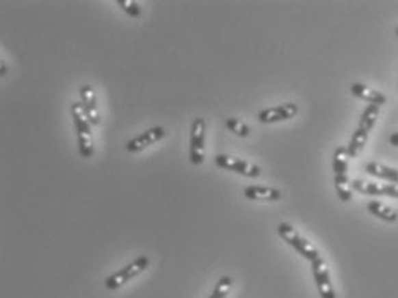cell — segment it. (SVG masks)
<instances>
[{
  "label": "cell",
  "instance_id": "cell-1",
  "mask_svg": "<svg viewBox=\"0 0 398 298\" xmlns=\"http://www.w3.org/2000/svg\"><path fill=\"white\" fill-rule=\"evenodd\" d=\"M71 116L75 121L76 135H78L79 155L83 159H90L94 155V135H92V122L83 109L81 102L71 104Z\"/></svg>",
  "mask_w": 398,
  "mask_h": 298
},
{
  "label": "cell",
  "instance_id": "cell-2",
  "mask_svg": "<svg viewBox=\"0 0 398 298\" xmlns=\"http://www.w3.org/2000/svg\"><path fill=\"white\" fill-rule=\"evenodd\" d=\"M377 116H380V105L369 104L366 107V111L362 112V118H360L359 126H357V130L354 131V137H351L350 145L347 147L350 159L357 157V155L362 152V148L366 147L371 130H373L374 124H376V121H377Z\"/></svg>",
  "mask_w": 398,
  "mask_h": 298
},
{
  "label": "cell",
  "instance_id": "cell-3",
  "mask_svg": "<svg viewBox=\"0 0 398 298\" xmlns=\"http://www.w3.org/2000/svg\"><path fill=\"white\" fill-rule=\"evenodd\" d=\"M348 161L350 155L345 147H338L333 155V171H334V188L336 195L341 202H350L351 198V185L348 181Z\"/></svg>",
  "mask_w": 398,
  "mask_h": 298
},
{
  "label": "cell",
  "instance_id": "cell-4",
  "mask_svg": "<svg viewBox=\"0 0 398 298\" xmlns=\"http://www.w3.org/2000/svg\"><path fill=\"white\" fill-rule=\"evenodd\" d=\"M278 234H280V236L283 238V240L287 241L290 247H293L295 250H297L298 254L304 257V259H307L313 262V260L319 259L321 257L319 250H317V248L314 247V245L310 243L307 238L302 236V234L298 233V231L295 230L293 226H290L288 223H281L280 226H278Z\"/></svg>",
  "mask_w": 398,
  "mask_h": 298
},
{
  "label": "cell",
  "instance_id": "cell-5",
  "mask_svg": "<svg viewBox=\"0 0 398 298\" xmlns=\"http://www.w3.org/2000/svg\"><path fill=\"white\" fill-rule=\"evenodd\" d=\"M148 264H150V260H148L147 255H140V257H137L131 264L122 267L121 271L114 273L112 276H109L107 280H105V288H109V290H118V288L124 286L129 280L140 276V274L147 269Z\"/></svg>",
  "mask_w": 398,
  "mask_h": 298
},
{
  "label": "cell",
  "instance_id": "cell-6",
  "mask_svg": "<svg viewBox=\"0 0 398 298\" xmlns=\"http://www.w3.org/2000/svg\"><path fill=\"white\" fill-rule=\"evenodd\" d=\"M214 161L217 167L226 169V171H233V173L241 174V176H245V178L261 176V167L255 164H250V162L243 161V159L231 157V155H226V154H219V155H215Z\"/></svg>",
  "mask_w": 398,
  "mask_h": 298
},
{
  "label": "cell",
  "instance_id": "cell-7",
  "mask_svg": "<svg viewBox=\"0 0 398 298\" xmlns=\"http://www.w3.org/2000/svg\"><path fill=\"white\" fill-rule=\"evenodd\" d=\"M205 159V119L195 118L191 122L190 138V161L191 164L200 165Z\"/></svg>",
  "mask_w": 398,
  "mask_h": 298
},
{
  "label": "cell",
  "instance_id": "cell-8",
  "mask_svg": "<svg viewBox=\"0 0 398 298\" xmlns=\"http://www.w3.org/2000/svg\"><path fill=\"white\" fill-rule=\"evenodd\" d=\"M313 274H314V280H316L321 298H336V293H334L333 283H331V277H330V269H328L323 257L313 260Z\"/></svg>",
  "mask_w": 398,
  "mask_h": 298
},
{
  "label": "cell",
  "instance_id": "cell-9",
  "mask_svg": "<svg viewBox=\"0 0 398 298\" xmlns=\"http://www.w3.org/2000/svg\"><path fill=\"white\" fill-rule=\"evenodd\" d=\"M164 137H165L164 128H162V126H154L150 130L144 131L142 135H138V137H135L133 140H129L128 144H126V150H128L129 154H137V152H142L144 148L157 144V141L162 140Z\"/></svg>",
  "mask_w": 398,
  "mask_h": 298
},
{
  "label": "cell",
  "instance_id": "cell-10",
  "mask_svg": "<svg viewBox=\"0 0 398 298\" xmlns=\"http://www.w3.org/2000/svg\"><path fill=\"white\" fill-rule=\"evenodd\" d=\"M351 188L359 193L369 195V197H391L398 198V185H377V183H367L362 180L351 181Z\"/></svg>",
  "mask_w": 398,
  "mask_h": 298
},
{
  "label": "cell",
  "instance_id": "cell-11",
  "mask_svg": "<svg viewBox=\"0 0 398 298\" xmlns=\"http://www.w3.org/2000/svg\"><path fill=\"white\" fill-rule=\"evenodd\" d=\"M298 112L297 104H281L278 107L264 109V111L258 112V121L264 122V124H271V122H280V121H288V119L295 118Z\"/></svg>",
  "mask_w": 398,
  "mask_h": 298
},
{
  "label": "cell",
  "instance_id": "cell-12",
  "mask_svg": "<svg viewBox=\"0 0 398 298\" xmlns=\"http://www.w3.org/2000/svg\"><path fill=\"white\" fill-rule=\"evenodd\" d=\"M79 94H81L83 109H85L86 116H88V119H90L92 126H98L101 124V114H98L97 97H95L94 87H92V85H83Z\"/></svg>",
  "mask_w": 398,
  "mask_h": 298
},
{
  "label": "cell",
  "instance_id": "cell-13",
  "mask_svg": "<svg viewBox=\"0 0 398 298\" xmlns=\"http://www.w3.org/2000/svg\"><path fill=\"white\" fill-rule=\"evenodd\" d=\"M245 197L248 200H258V202H276L281 198V191L273 187H264V185H250L245 188Z\"/></svg>",
  "mask_w": 398,
  "mask_h": 298
},
{
  "label": "cell",
  "instance_id": "cell-14",
  "mask_svg": "<svg viewBox=\"0 0 398 298\" xmlns=\"http://www.w3.org/2000/svg\"><path fill=\"white\" fill-rule=\"evenodd\" d=\"M350 92H351V95L362 98V100H366L367 104L380 105V107L383 104H386V97H384L381 92L373 90V88L362 85V83H354V85H350Z\"/></svg>",
  "mask_w": 398,
  "mask_h": 298
},
{
  "label": "cell",
  "instance_id": "cell-15",
  "mask_svg": "<svg viewBox=\"0 0 398 298\" xmlns=\"http://www.w3.org/2000/svg\"><path fill=\"white\" fill-rule=\"evenodd\" d=\"M364 169H366V173H369L371 176H376L391 185H398V169L388 167V165L380 164V162H367Z\"/></svg>",
  "mask_w": 398,
  "mask_h": 298
},
{
  "label": "cell",
  "instance_id": "cell-16",
  "mask_svg": "<svg viewBox=\"0 0 398 298\" xmlns=\"http://www.w3.org/2000/svg\"><path fill=\"white\" fill-rule=\"evenodd\" d=\"M367 211H369L373 216L386 221V223H395V221H398L397 211H395V208H391L390 205L383 204L381 200H371L369 204H367Z\"/></svg>",
  "mask_w": 398,
  "mask_h": 298
},
{
  "label": "cell",
  "instance_id": "cell-17",
  "mask_svg": "<svg viewBox=\"0 0 398 298\" xmlns=\"http://www.w3.org/2000/svg\"><path fill=\"white\" fill-rule=\"evenodd\" d=\"M231 286H233V280L230 276H223L217 281L214 291H212V295L209 298H226L230 295Z\"/></svg>",
  "mask_w": 398,
  "mask_h": 298
},
{
  "label": "cell",
  "instance_id": "cell-18",
  "mask_svg": "<svg viewBox=\"0 0 398 298\" xmlns=\"http://www.w3.org/2000/svg\"><path fill=\"white\" fill-rule=\"evenodd\" d=\"M226 128L231 131V133L237 135V137L245 138V137H248V135H250V128H248V126L238 118L226 119Z\"/></svg>",
  "mask_w": 398,
  "mask_h": 298
},
{
  "label": "cell",
  "instance_id": "cell-19",
  "mask_svg": "<svg viewBox=\"0 0 398 298\" xmlns=\"http://www.w3.org/2000/svg\"><path fill=\"white\" fill-rule=\"evenodd\" d=\"M118 5L131 18H138L142 14V8L137 2H133V0H118Z\"/></svg>",
  "mask_w": 398,
  "mask_h": 298
},
{
  "label": "cell",
  "instance_id": "cell-20",
  "mask_svg": "<svg viewBox=\"0 0 398 298\" xmlns=\"http://www.w3.org/2000/svg\"><path fill=\"white\" fill-rule=\"evenodd\" d=\"M390 145L391 147H398V131L390 137Z\"/></svg>",
  "mask_w": 398,
  "mask_h": 298
},
{
  "label": "cell",
  "instance_id": "cell-21",
  "mask_svg": "<svg viewBox=\"0 0 398 298\" xmlns=\"http://www.w3.org/2000/svg\"><path fill=\"white\" fill-rule=\"evenodd\" d=\"M5 72H8V68H5V66H4V64H2V76H4V74H5Z\"/></svg>",
  "mask_w": 398,
  "mask_h": 298
},
{
  "label": "cell",
  "instance_id": "cell-22",
  "mask_svg": "<svg viewBox=\"0 0 398 298\" xmlns=\"http://www.w3.org/2000/svg\"><path fill=\"white\" fill-rule=\"evenodd\" d=\"M397 36H398V28H397Z\"/></svg>",
  "mask_w": 398,
  "mask_h": 298
}]
</instances>
